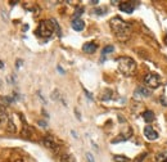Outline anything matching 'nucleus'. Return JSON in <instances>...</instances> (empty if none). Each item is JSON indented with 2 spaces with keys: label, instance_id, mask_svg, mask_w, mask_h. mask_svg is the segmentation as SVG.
<instances>
[{
  "label": "nucleus",
  "instance_id": "obj_19",
  "mask_svg": "<svg viewBox=\"0 0 167 162\" xmlns=\"http://www.w3.org/2000/svg\"><path fill=\"white\" fill-rule=\"evenodd\" d=\"M111 95H112V91L106 90V93L102 95V99H103V101H108V99H111Z\"/></svg>",
  "mask_w": 167,
  "mask_h": 162
},
{
  "label": "nucleus",
  "instance_id": "obj_18",
  "mask_svg": "<svg viewBox=\"0 0 167 162\" xmlns=\"http://www.w3.org/2000/svg\"><path fill=\"white\" fill-rule=\"evenodd\" d=\"M82 13H84V8H82V7L77 8V9H76V12H75V14H73V16H75V20H78L80 16H81Z\"/></svg>",
  "mask_w": 167,
  "mask_h": 162
},
{
  "label": "nucleus",
  "instance_id": "obj_22",
  "mask_svg": "<svg viewBox=\"0 0 167 162\" xmlns=\"http://www.w3.org/2000/svg\"><path fill=\"white\" fill-rule=\"evenodd\" d=\"M159 101H161V103H162L163 105H167V101H166V97H161V99H159Z\"/></svg>",
  "mask_w": 167,
  "mask_h": 162
},
{
  "label": "nucleus",
  "instance_id": "obj_13",
  "mask_svg": "<svg viewBox=\"0 0 167 162\" xmlns=\"http://www.w3.org/2000/svg\"><path fill=\"white\" fill-rule=\"evenodd\" d=\"M60 162H76L75 158H73V156L71 154H63L60 157Z\"/></svg>",
  "mask_w": 167,
  "mask_h": 162
},
{
  "label": "nucleus",
  "instance_id": "obj_8",
  "mask_svg": "<svg viewBox=\"0 0 167 162\" xmlns=\"http://www.w3.org/2000/svg\"><path fill=\"white\" fill-rule=\"evenodd\" d=\"M42 144L49 149H57V143H55V140L53 138H49V136L42 139Z\"/></svg>",
  "mask_w": 167,
  "mask_h": 162
},
{
  "label": "nucleus",
  "instance_id": "obj_26",
  "mask_svg": "<svg viewBox=\"0 0 167 162\" xmlns=\"http://www.w3.org/2000/svg\"><path fill=\"white\" fill-rule=\"evenodd\" d=\"M0 68H4V63H3L2 61H0Z\"/></svg>",
  "mask_w": 167,
  "mask_h": 162
},
{
  "label": "nucleus",
  "instance_id": "obj_14",
  "mask_svg": "<svg viewBox=\"0 0 167 162\" xmlns=\"http://www.w3.org/2000/svg\"><path fill=\"white\" fill-rule=\"evenodd\" d=\"M93 13H95V14H98V16H104L107 13V7H99V8H96V9H94V12Z\"/></svg>",
  "mask_w": 167,
  "mask_h": 162
},
{
  "label": "nucleus",
  "instance_id": "obj_16",
  "mask_svg": "<svg viewBox=\"0 0 167 162\" xmlns=\"http://www.w3.org/2000/svg\"><path fill=\"white\" fill-rule=\"evenodd\" d=\"M8 130L10 133H16L17 130H16V125L13 123V120H12V118H9L8 120Z\"/></svg>",
  "mask_w": 167,
  "mask_h": 162
},
{
  "label": "nucleus",
  "instance_id": "obj_25",
  "mask_svg": "<svg viewBox=\"0 0 167 162\" xmlns=\"http://www.w3.org/2000/svg\"><path fill=\"white\" fill-rule=\"evenodd\" d=\"M39 123H40V125H41V126H46V123H45V122H42V121H40Z\"/></svg>",
  "mask_w": 167,
  "mask_h": 162
},
{
  "label": "nucleus",
  "instance_id": "obj_4",
  "mask_svg": "<svg viewBox=\"0 0 167 162\" xmlns=\"http://www.w3.org/2000/svg\"><path fill=\"white\" fill-rule=\"evenodd\" d=\"M144 83H145V85L148 86V88L157 89L161 85V79H159V76L157 73H148L144 77Z\"/></svg>",
  "mask_w": 167,
  "mask_h": 162
},
{
  "label": "nucleus",
  "instance_id": "obj_1",
  "mask_svg": "<svg viewBox=\"0 0 167 162\" xmlns=\"http://www.w3.org/2000/svg\"><path fill=\"white\" fill-rule=\"evenodd\" d=\"M111 30L113 31V34L118 37V39H127L130 35V24L125 22L120 17H113L109 21Z\"/></svg>",
  "mask_w": 167,
  "mask_h": 162
},
{
  "label": "nucleus",
  "instance_id": "obj_6",
  "mask_svg": "<svg viewBox=\"0 0 167 162\" xmlns=\"http://www.w3.org/2000/svg\"><path fill=\"white\" fill-rule=\"evenodd\" d=\"M144 135H145L149 140H156V139H158V133H157L153 127H151V126L144 127Z\"/></svg>",
  "mask_w": 167,
  "mask_h": 162
},
{
  "label": "nucleus",
  "instance_id": "obj_12",
  "mask_svg": "<svg viewBox=\"0 0 167 162\" xmlns=\"http://www.w3.org/2000/svg\"><path fill=\"white\" fill-rule=\"evenodd\" d=\"M8 120V116H7V112L3 107H0V125H2L3 122H5Z\"/></svg>",
  "mask_w": 167,
  "mask_h": 162
},
{
  "label": "nucleus",
  "instance_id": "obj_27",
  "mask_svg": "<svg viewBox=\"0 0 167 162\" xmlns=\"http://www.w3.org/2000/svg\"><path fill=\"white\" fill-rule=\"evenodd\" d=\"M14 162H23V161H22V160H20V158H18V160H16Z\"/></svg>",
  "mask_w": 167,
  "mask_h": 162
},
{
  "label": "nucleus",
  "instance_id": "obj_5",
  "mask_svg": "<svg viewBox=\"0 0 167 162\" xmlns=\"http://www.w3.org/2000/svg\"><path fill=\"white\" fill-rule=\"evenodd\" d=\"M151 94H152V91H151V89L149 88H145V86H139V88L135 90V93H134V95H135V98H147V97H151Z\"/></svg>",
  "mask_w": 167,
  "mask_h": 162
},
{
  "label": "nucleus",
  "instance_id": "obj_20",
  "mask_svg": "<svg viewBox=\"0 0 167 162\" xmlns=\"http://www.w3.org/2000/svg\"><path fill=\"white\" fill-rule=\"evenodd\" d=\"M86 158H88V162H95V161H94V157H93V154H91L90 152L86 153Z\"/></svg>",
  "mask_w": 167,
  "mask_h": 162
},
{
  "label": "nucleus",
  "instance_id": "obj_23",
  "mask_svg": "<svg viewBox=\"0 0 167 162\" xmlns=\"http://www.w3.org/2000/svg\"><path fill=\"white\" fill-rule=\"evenodd\" d=\"M145 156H147V154H145V153H143V154H141V156H140V157H138V158H136V161H135V162H141V161H143V160H141V158H144V157H145Z\"/></svg>",
  "mask_w": 167,
  "mask_h": 162
},
{
  "label": "nucleus",
  "instance_id": "obj_3",
  "mask_svg": "<svg viewBox=\"0 0 167 162\" xmlns=\"http://www.w3.org/2000/svg\"><path fill=\"white\" fill-rule=\"evenodd\" d=\"M54 31V24L50 21H41L38 26V30H36V35L40 37H50Z\"/></svg>",
  "mask_w": 167,
  "mask_h": 162
},
{
  "label": "nucleus",
  "instance_id": "obj_9",
  "mask_svg": "<svg viewBox=\"0 0 167 162\" xmlns=\"http://www.w3.org/2000/svg\"><path fill=\"white\" fill-rule=\"evenodd\" d=\"M72 28L75 31H82L85 28V22L82 20H73L72 21Z\"/></svg>",
  "mask_w": 167,
  "mask_h": 162
},
{
  "label": "nucleus",
  "instance_id": "obj_15",
  "mask_svg": "<svg viewBox=\"0 0 167 162\" xmlns=\"http://www.w3.org/2000/svg\"><path fill=\"white\" fill-rule=\"evenodd\" d=\"M113 160H114L116 162H129V161H130V160L126 157V156H121V154L113 156Z\"/></svg>",
  "mask_w": 167,
  "mask_h": 162
},
{
  "label": "nucleus",
  "instance_id": "obj_7",
  "mask_svg": "<svg viewBox=\"0 0 167 162\" xmlns=\"http://www.w3.org/2000/svg\"><path fill=\"white\" fill-rule=\"evenodd\" d=\"M120 10L125 12V13H133V12H134V5H133V3H130V2L120 3Z\"/></svg>",
  "mask_w": 167,
  "mask_h": 162
},
{
  "label": "nucleus",
  "instance_id": "obj_2",
  "mask_svg": "<svg viewBox=\"0 0 167 162\" xmlns=\"http://www.w3.org/2000/svg\"><path fill=\"white\" fill-rule=\"evenodd\" d=\"M117 63H118L120 72L123 73L125 76H133L136 71V63L130 57H120L117 59Z\"/></svg>",
  "mask_w": 167,
  "mask_h": 162
},
{
  "label": "nucleus",
  "instance_id": "obj_17",
  "mask_svg": "<svg viewBox=\"0 0 167 162\" xmlns=\"http://www.w3.org/2000/svg\"><path fill=\"white\" fill-rule=\"evenodd\" d=\"M113 52H114V48H113L112 45H108V46H106V48H104L103 50H102V54H103V55H106V54L113 53Z\"/></svg>",
  "mask_w": 167,
  "mask_h": 162
},
{
  "label": "nucleus",
  "instance_id": "obj_24",
  "mask_svg": "<svg viewBox=\"0 0 167 162\" xmlns=\"http://www.w3.org/2000/svg\"><path fill=\"white\" fill-rule=\"evenodd\" d=\"M22 66V61H17V68H21Z\"/></svg>",
  "mask_w": 167,
  "mask_h": 162
},
{
  "label": "nucleus",
  "instance_id": "obj_21",
  "mask_svg": "<svg viewBox=\"0 0 167 162\" xmlns=\"http://www.w3.org/2000/svg\"><path fill=\"white\" fill-rule=\"evenodd\" d=\"M22 135H23V136H27V138H28V136H30V131H28V127H24V129H23V131H22Z\"/></svg>",
  "mask_w": 167,
  "mask_h": 162
},
{
  "label": "nucleus",
  "instance_id": "obj_28",
  "mask_svg": "<svg viewBox=\"0 0 167 162\" xmlns=\"http://www.w3.org/2000/svg\"><path fill=\"white\" fill-rule=\"evenodd\" d=\"M165 162H167V161H165Z\"/></svg>",
  "mask_w": 167,
  "mask_h": 162
},
{
  "label": "nucleus",
  "instance_id": "obj_11",
  "mask_svg": "<svg viewBox=\"0 0 167 162\" xmlns=\"http://www.w3.org/2000/svg\"><path fill=\"white\" fill-rule=\"evenodd\" d=\"M143 118L147 121V122H153L154 121V113L151 111H145L143 113Z\"/></svg>",
  "mask_w": 167,
  "mask_h": 162
},
{
  "label": "nucleus",
  "instance_id": "obj_10",
  "mask_svg": "<svg viewBox=\"0 0 167 162\" xmlns=\"http://www.w3.org/2000/svg\"><path fill=\"white\" fill-rule=\"evenodd\" d=\"M82 50L85 53H89V54L94 53L96 50V44H95V42H86V44L82 46Z\"/></svg>",
  "mask_w": 167,
  "mask_h": 162
}]
</instances>
